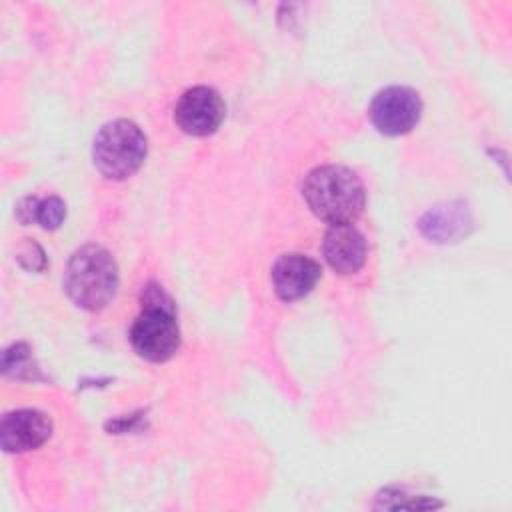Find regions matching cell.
I'll list each match as a JSON object with an SVG mask.
<instances>
[{
  "label": "cell",
  "instance_id": "5b68a950",
  "mask_svg": "<svg viewBox=\"0 0 512 512\" xmlns=\"http://www.w3.org/2000/svg\"><path fill=\"white\" fill-rule=\"evenodd\" d=\"M368 114L378 132L402 136L420 122L422 100L420 94L408 86H388L374 96Z\"/></svg>",
  "mask_w": 512,
  "mask_h": 512
},
{
  "label": "cell",
  "instance_id": "30bf717a",
  "mask_svg": "<svg viewBox=\"0 0 512 512\" xmlns=\"http://www.w3.org/2000/svg\"><path fill=\"white\" fill-rule=\"evenodd\" d=\"M34 208L30 210L28 220H36L44 230H54L66 218V204L58 196H50L44 200H32Z\"/></svg>",
  "mask_w": 512,
  "mask_h": 512
},
{
  "label": "cell",
  "instance_id": "52a82bcc",
  "mask_svg": "<svg viewBox=\"0 0 512 512\" xmlns=\"http://www.w3.org/2000/svg\"><path fill=\"white\" fill-rule=\"evenodd\" d=\"M320 264L306 254H284L272 266V286L280 300L294 302L304 298L320 280Z\"/></svg>",
  "mask_w": 512,
  "mask_h": 512
},
{
  "label": "cell",
  "instance_id": "277c9868",
  "mask_svg": "<svg viewBox=\"0 0 512 512\" xmlns=\"http://www.w3.org/2000/svg\"><path fill=\"white\" fill-rule=\"evenodd\" d=\"M148 142L138 124L126 118L106 122L94 136L92 162L108 180L132 176L144 162Z\"/></svg>",
  "mask_w": 512,
  "mask_h": 512
},
{
  "label": "cell",
  "instance_id": "3957f363",
  "mask_svg": "<svg viewBox=\"0 0 512 512\" xmlns=\"http://www.w3.org/2000/svg\"><path fill=\"white\" fill-rule=\"evenodd\" d=\"M116 288L118 266L106 248L86 244L70 256L64 272V290L78 308L90 312L104 308L114 298Z\"/></svg>",
  "mask_w": 512,
  "mask_h": 512
},
{
  "label": "cell",
  "instance_id": "ba28073f",
  "mask_svg": "<svg viewBox=\"0 0 512 512\" xmlns=\"http://www.w3.org/2000/svg\"><path fill=\"white\" fill-rule=\"evenodd\" d=\"M52 434V422L44 412L22 408L8 412L0 424V442L6 452H28L42 446Z\"/></svg>",
  "mask_w": 512,
  "mask_h": 512
},
{
  "label": "cell",
  "instance_id": "9c48e42d",
  "mask_svg": "<svg viewBox=\"0 0 512 512\" xmlns=\"http://www.w3.org/2000/svg\"><path fill=\"white\" fill-rule=\"evenodd\" d=\"M322 254L338 274H354L366 262V240L352 224H334L326 230Z\"/></svg>",
  "mask_w": 512,
  "mask_h": 512
},
{
  "label": "cell",
  "instance_id": "7a4b0ae2",
  "mask_svg": "<svg viewBox=\"0 0 512 512\" xmlns=\"http://www.w3.org/2000/svg\"><path fill=\"white\" fill-rule=\"evenodd\" d=\"M130 344L148 362H166L180 348L176 308L162 286L148 284L142 290V312L130 328Z\"/></svg>",
  "mask_w": 512,
  "mask_h": 512
},
{
  "label": "cell",
  "instance_id": "8992f818",
  "mask_svg": "<svg viewBox=\"0 0 512 512\" xmlns=\"http://www.w3.org/2000/svg\"><path fill=\"white\" fill-rule=\"evenodd\" d=\"M224 112L226 106L214 88L194 86L178 98L174 106V122L190 136H208L220 128Z\"/></svg>",
  "mask_w": 512,
  "mask_h": 512
},
{
  "label": "cell",
  "instance_id": "6da1fadb",
  "mask_svg": "<svg viewBox=\"0 0 512 512\" xmlns=\"http://www.w3.org/2000/svg\"><path fill=\"white\" fill-rule=\"evenodd\" d=\"M308 208L328 224L354 222L366 204L362 180L346 166L328 164L308 172L302 184Z\"/></svg>",
  "mask_w": 512,
  "mask_h": 512
}]
</instances>
